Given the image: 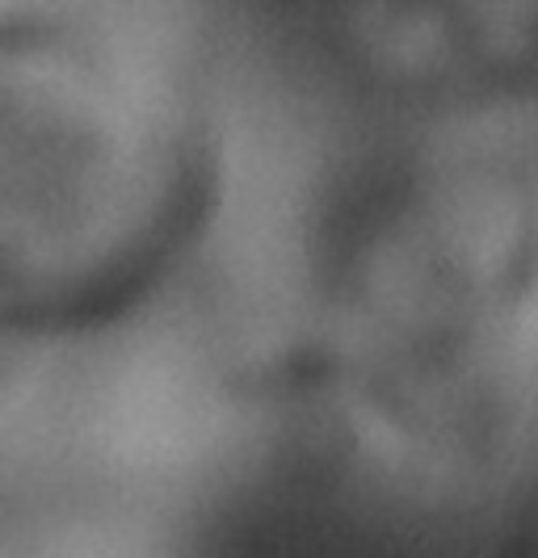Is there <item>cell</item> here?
<instances>
[{"label": "cell", "mask_w": 538, "mask_h": 558, "mask_svg": "<svg viewBox=\"0 0 538 558\" xmlns=\"http://www.w3.org/2000/svg\"><path fill=\"white\" fill-rule=\"evenodd\" d=\"M169 106L93 56L0 34V340L122 307L194 210Z\"/></svg>", "instance_id": "1"}]
</instances>
